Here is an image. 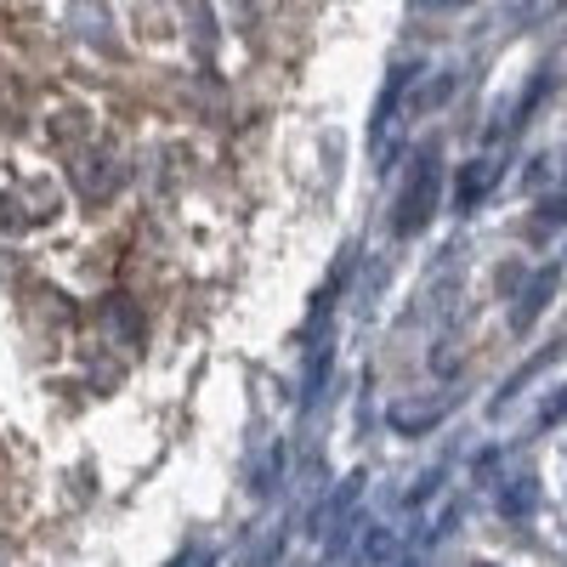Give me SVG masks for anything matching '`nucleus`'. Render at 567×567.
<instances>
[{
	"instance_id": "nucleus-1",
	"label": "nucleus",
	"mask_w": 567,
	"mask_h": 567,
	"mask_svg": "<svg viewBox=\"0 0 567 567\" xmlns=\"http://www.w3.org/2000/svg\"><path fill=\"white\" fill-rule=\"evenodd\" d=\"M437 205H443V148H437V142H425V148L414 154V171L403 182V194H398V216H392L398 239L425 233V221L437 216Z\"/></svg>"
},
{
	"instance_id": "nucleus-2",
	"label": "nucleus",
	"mask_w": 567,
	"mask_h": 567,
	"mask_svg": "<svg viewBox=\"0 0 567 567\" xmlns=\"http://www.w3.org/2000/svg\"><path fill=\"white\" fill-rule=\"evenodd\" d=\"M556 284H561V267L550 261V267H539V272H528V284H523V301L511 307V329L516 336H528V329L539 323V312L550 307V296H556Z\"/></svg>"
},
{
	"instance_id": "nucleus-3",
	"label": "nucleus",
	"mask_w": 567,
	"mask_h": 567,
	"mask_svg": "<svg viewBox=\"0 0 567 567\" xmlns=\"http://www.w3.org/2000/svg\"><path fill=\"white\" fill-rule=\"evenodd\" d=\"M74 187H80L91 205H103L114 187H120V159L103 154V148H85V154L74 159Z\"/></svg>"
},
{
	"instance_id": "nucleus-4",
	"label": "nucleus",
	"mask_w": 567,
	"mask_h": 567,
	"mask_svg": "<svg viewBox=\"0 0 567 567\" xmlns=\"http://www.w3.org/2000/svg\"><path fill=\"white\" fill-rule=\"evenodd\" d=\"M494 505H499L505 523H534V511H539V477H534V471H511V477L499 483V494H494Z\"/></svg>"
},
{
	"instance_id": "nucleus-5",
	"label": "nucleus",
	"mask_w": 567,
	"mask_h": 567,
	"mask_svg": "<svg viewBox=\"0 0 567 567\" xmlns=\"http://www.w3.org/2000/svg\"><path fill=\"white\" fill-rule=\"evenodd\" d=\"M499 171H505L499 159H471V165L460 171V187H454V205H460V210H477V205H483V194H488V187L499 182Z\"/></svg>"
},
{
	"instance_id": "nucleus-6",
	"label": "nucleus",
	"mask_w": 567,
	"mask_h": 567,
	"mask_svg": "<svg viewBox=\"0 0 567 567\" xmlns=\"http://www.w3.org/2000/svg\"><path fill=\"white\" fill-rule=\"evenodd\" d=\"M443 420V403H425V409H392V425L403 437H420L425 425H437Z\"/></svg>"
},
{
	"instance_id": "nucleus-7",
	"label": "nucleus",
	"mask_w": 567,
	"mask_h": 567,
	"mask_svg": "<svg viewBox=\"0 0 567 567\" xmlns=\"http://www.w3.org/2000/svg\"><path fill=\"white\" fill-rule=\"evenodd\" d=\"M454 85H460V74H437L432 85H425V91H420V109H437L443 97H454Z\"/></svg>"
},
{
	"instance_id": "nucleus-8",
	"label": "nucleus",
	"mask_w": 567,
	"mask_h": 567,
	"mask_svg": "<svg viewBox=\"0 0 567 567\" xmlns=\"http://www.w3.org/2000/svg\"><path fill=\"white\" fill-rule=\"evenodd\" d=\"M103 318H109V323L120 329L125 341H136V318H125V307H120V301H109V312H103Z\"/></svg>"
},
{
	"instance_id": "nucleus-9",
	"label": "nucleus",
	"mask_w": 567,
	"mask_h": 567,
	"mask_svg": "<svg viewBox=\"0 0 567 567\" xmlns=\"http://www.w3.org/2000/svg\"><path fill=\"white\" fill-rule=\"evenodd\" d=\"M556 420H567V386H561V392L539 409V425H556Z\"/></svg>"
},
{
	"instance_id": "nucleus-10",
	"label": "nucleus",
	"mask_w": 567,
	"mask_h": 567,
	"mask_svg": "<svg viewBox=\"0 0 567 567\" xmlns=\"http://www.w3.org/2000/svg\"><path fill=\"white\" fill-rule=\"evenodd\" d=\"M420 12H454V7H471V0H414Z\"/></svg>"
},
{
	"instance_id": "nucleus-11",
	"label": "nucleus",
	"mask_w": 567,
	"mask_h": 567,
	"mask_svg": "<svg viewBox=\"0 0 567 567\" xmlns=\"http://www.w3.org/2000/svg\"><path fill=\"white\" fill-rule=\"evenodd\" d=\"M477 567H488V561H477Z\"/></svg>"
}]
</instances>
